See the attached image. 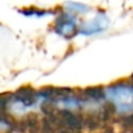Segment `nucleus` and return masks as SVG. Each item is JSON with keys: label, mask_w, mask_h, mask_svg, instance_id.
I'll return each instance as SVG.
<instances>
[{"label": "nucleus", "mask_w": 133, "mask_h": 133, "mask_svg": "<svg viewBox=\"0 0 133 133\" xmlns=\"http://www.w3.org/2000/svg\"><path fill=\"white\" fill-rule=\"evenodd\" d=\"M104 98L114 106L116 114L121 116L133 115V86L117 82L104 89Z\"/></svg>", "instance_id": "nucleus-1"}, {"label": "nucleus", "mask_w": 133, "mask_h": 133, "mask_svg": "<svg viewBox=\"0 0 133 133\" xmlns=\"http://www.w3.org/2000/svg\"><path fill=\"white\" fill-rule=\"evenodd\" d=\"M108 25H110V20L107 18V16L104 13H98L93 18L81 24L78 31L81 35H85V37L97 35V34L103 33L108 28Z\"/></svg>", "instance_id": "nucleus-2"}, {"label": "nucleus", "mask_w": 133, "mask_h": 133, "mask_svg": "<svg viewBox=\"0 0 133 133\" xmlns=\"http://www.w3.org/2000/svg\"><path fill=\"white\" fill-rule=\"evenodd\" d=\"M66 7V11L65 12H68L71 15H77V13H88L89 12V7L85 5V4H78V3H68V4H65Z\"/></svg>", "instance_id": "nucleus-4"}, {"label": "nucleus", "mask_w": 133, "mask_h": 133, "mask_svg": "<svg viewBox=\"0 0 133 133\" xmlns=\"http://www.w3.org/2000/svg\"><path fill=\"white\" fill-rule=\"evenodd\" d=\"M77 20H76V16L75 15H71L68 12H65L64 17H63V21L59 20L57 24H56V31L64 37L72 34L73 31H76V28H77Z\"/></svg>", "instance_id": "nucleus-3"}]
</instances>
